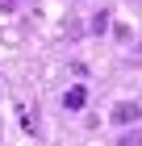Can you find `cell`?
<instances>
[{"instance_id": "cell-3", "label": "cell", "mask_w": 142, "mask_h": 146, "mask_svg": "<svg viewBox=\"0 0 142 146\" xmlns=\"http://www.w3.org/2000/svg\"><path fill=\"white\" fill-rule=\"evenodd\" d=\"M121 146H142V134H130V138H125Z\"/></svg>"}, {"instance_id": "cell-1", "label": "cell", "mask_w": 142, "mask_h": 146, "mask_svg": "<svg viewBox=\"0 0 142 146\" xmlns=\"http://www.w3.org/2000/svg\"><path fill=\"white\" fill-rule=\"evenodd\" d=\"M138 117H142V109H138V104H130V100L113 109V121H121V125H125V121H138Z\"/></svg>"}, {"instance_id": "cell-2", "label": "cell", "mask_w": 142, "mask_h": 146, "mask_svg": "<svg viewBox=\"0 0 142 146\" xmlns=\"http://www.w3.org/2000/svg\"><path fill=\"white\" fill-rule=\"evenodd\" d=\"M63 100H67V109H79V104H84V88H71Z\"/></svg>"}]
</instances>
